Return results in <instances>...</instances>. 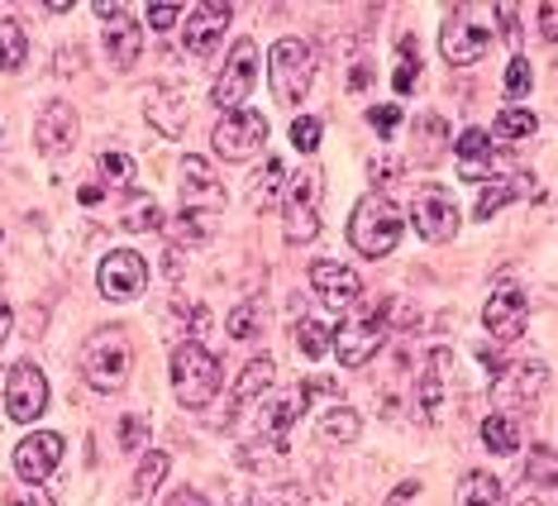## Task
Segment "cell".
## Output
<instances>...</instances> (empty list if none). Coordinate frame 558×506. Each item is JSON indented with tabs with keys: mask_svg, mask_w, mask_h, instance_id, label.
<instances>
[{
	"mask_svg": "<svg viewBox=\"0 0 558 506\" xmlns=\"http://www.w3.org/2000/svg\"><path fill=\"white\" fill-rule=\"evenodd\" d=\"M405 234V215L391 196L367 192L349 215V244L363 253V258H387L391 249L401 244Z\"/></svg>",
	"mask_w": 558,
	"mask_h": 506,
	"instance_id": "cell-1",
	"label": "cell"
},
{
	"mask_svg": "<svg viewBox=\"0 0 558 506\" xmlns=\"http://www.w3.org/2000/svg\"><path fill=\"white\" fill-rule=\"evenodd\" d=\"M24 48H29V39H24V29L15 20H0V72H15L24 62Z\"/></svg>",
	"mask_w": 558,
	"mask_h": 506,
	"instance_id": "cell-36",
	"label": "cell"
},
{
	"mask_svg": "<svg viewBox=\"0 0 558 506\" xmlns=\"http://www.w3.org/2000/svg\"><path fill=\"white\" fill-rule=\"evenodd\" d=\"M525 321H530V297H525V287H520L515 273H501L497 282H492V292H487V306H482V325H487L492 339L511 345V339L525 335Z\"/></svg>",
	"mask_w": 558,
	"mask_h": 506,
	"instance_id": "cell-8",
	"label": "cell"
},
{
	"mask_svg": "<svg viewBox=\"0 0 558 506\" xmlns=\"http://www.w3.org/2000/svg\"><path fill=\"white\" fill-rule=\"evenodd\" d=\"M415 492H421V483H415V478H405V483H397V492H391L383 506H405V502H415Z\"/></svg>",
	"mask_w": 558,
	"mask_h": 506,
	"instance_id": "cell-50",
	"label": "cell"
},
{
	"mask_svg": "<svg viewBox=\"0 0 558 506\" xmlns=\"http://www.w3.org/2000/svg\"><path fill=\"white\" fill-rule=\"evenodd\" d=\"M415 397H421V415L429 425L444 421V349H435V359H429V369L421 373V383H415Z\"/></svg>",
	"mask_w": 558,
	"mask_h": 506,
	"instance_id": "cell-28",
	"label": "cell"
},
{
	"mask_svg": "<svg viewBox=\"0 0 558 506\" xmlns=\"http://www.w3.org/2000/svg\"><path fill=\"white\" fill-rule=\"evenodd\" d=\"M5 411H10V421H20V425H29V421H39V415L48 411V377L39 363H15L10 369V383H5Z\"/></svg>",
	"mask_w": 558,
	"mask_h": 506,
	"instance_id": "cell-14",
	"label": "cell"
},
{
	"mask_svg": "<svg viewBox=\"0 0 558 506\" xmlns=\"http://www.w3.org/2000/svg\"><path fill=\"white\" fill-rule=\"evenodd\" d=\"M210 144L225 162H248L268 144V120H263L258 110H230V116L210 130Z\"/></svg>",
	"mask_w": 558,
	"mask_h": 506,
	"instance_id": "cell-10",
	"label": "cell"
},
{
	"mask_svg": "<svg viewBox=\"0 0 558 506\" xmlns=\"http://www.w3.org/2000/svg\"><path fill=\"white\" fill-rule=\"evenodd\" d=\"M367 77H373V62H359V68L349 72V92H363Z\"/></svg>",
	"mask_w": 558,
	"mask_h": 506,
	"instance_id": "cell-52",
	"label": "cell"
},
{
	"mask_svg": "<svg viewBox=\"0 0 558 506\" xmlns=\"http://www.w3.org/2000/svg\"><path fill=\"white\" fill-rule=\"evenodd\" d=\"M453 506H506V492L492 473H482V468H473V473L459 478V502Z\"/></svg>",
	"mask_w": 558,
	"mask_h": 506,
	"instance_id": "cell-32",
	"label": "cell"
},
{
	"mask_svg": "<svg viewBox=\"0 0 558 506\" xmlns=\"http://www.w3.org/2000/svg\"><path fill=\"white\" fill-rule=\"evenodd\" d=\"M320 138H325L320 120H315V116H296V124H291V144H296L301 154H315V148H320Z\"/></svg>",
	"mask_w": 558,
	"mask_h": 506,
	"instance_id": "cell-39",
	"label": "cell"
},
{
	"mask_svg": "<svg viewBox=\"0 0 558 506\" xmlns=\"http://www.w3.org/2000/svg\"><path fill=\"white\" fill-rule=\"evenodd\" d=\"M367 124H373L383 138H391V134H397V124H401V110L397 106H373V110H367Z\"/></svg>",
	"mask_w": 558,
	"mask_h": 506,
	"instance_id": "cell-44",
	"label": "cell"
},
{
	"mask_svg": "<svg viewBox=\"0 0 558 506\" xmlns=\"http://www.w3.org/2000/svg\"><path fill=\"white\" fill-rule=\"evenodd\" d=\"M220 383H225L220 359H215L201 339H182V345L172 349V387H177V401H182L186 411L210 407Z\"/></svg>",
	"mask_w": 558,
	"mask_h": 506,
	"instance_id": "cell-4",
	"label": "cell"
},
{
	"mask_svg": "<svg viewBox=\"0 0 558 506\" xmlns=\"http://www.w3.org/2000/svg\"><path fill=\"white\" fill-rule=\"evenodd\" d=\"M168 468H172V459L162 449H148L144 459H138V468H134V483H130V506H148L154 502V492H158V483L168 478Z\"/></svg>",
	"mask_w": 558,
	"mask_h": 506,
	"instance_id": "cell-27",
	"label": "cell"
},
{
	"mask_svg": "<svg viewBox=\"0 0 558 506\" xmlns=\"http://www.w3.org/2000/svg\"><path fill=\"white\" fill-rule=\"evenodd\" d=\"M359 430H363V415L359 411L335 407V411L320 415V425H315V439H320V445H353V439H359Z\"/></svg>",
	"mask_w": 558,
	"mask_h": 506,
	"instance_id": "cell-31",
	"label": "cell"
},
{
	"mask_svg": "<svg viewBox=\"0 0 558 506\" xmlns=\"http://www.w3.org/2000/svg\"><path fill=\"white\" fill-rule=\"evenodd\" d=\"M401 68H397V77H391V86H397V96H411L415 92V77H421V53H415V39L405 34L401 39Z\"/></svg>",
	"mask_w": 558,
	"mask_h": 506,
	"instance_id": "cell-37",
	"label": "cell"
},
{
	"mask_svg": "<svg viewBox=\"0 0 558 506\" xmlns=\"http://www.w3.org/2000/svg\"><path fill=\"white\" fill-rule=\"evenodd\" d=\"M100 48H106V62L120 72H130L138 53H144V24H138L130 10H116V15L106 20V34H100Z\"/></svg>",
	"mask_w": 558,
	"mask_h": 506,
	"instance_id": "cell-20",
	"label": "cell"
},
{
	"mask_svg": "<svg viewBox=\"0 0 558 506\" xmlns=\"http://www.w3.org/2000/svg\"><path fill=\"white\" fill-rule=\"evenodd\" d=\"M144 20L154 24V29H172V24L182 20V5H172V0H154V5H144Z\"/></svg>",
	"mask_w": 558,
	"mask_h": 506,
	"instance_id": "cell-42",
	"label": "cell"
},
{
	"mask_svg": "<svg viewBox=\"0 0 558 506\" xmlns=\"http://www.w3.org/2000/svg\"><path fill=\"white\" fill-rule=\"evenodd\" d=\"M96 287H100V297H106V301H134V297H144L148 263L138 258L134 249L106 253V258H100V268H96Z\"/></svg>",
	"mask_w": 558,
	"mask_h": 506,
	"instance_id": "cell-13",
	"label": "cell"
},
{
	"mask_svg": "<svg viewBox=\"0 0 558 506\" xmlns=\"http://www.w3.org/2000/svg\"><path fill=\"white\" fill-rule=\"evenodd\" d=\"M96 177L106 192H134V177H138V162L130 154H120V148H106V154L96 158Z\"/></svg>",
	"mask_w": 558,
	"mask_h": 506,
	"instance_id": "cell-30",
	"label": "cell"
},
{
	"mask_svg": "<svg viewBox=\"0 0 558 506\" xmlns=\"http://www.w3.org/2000/svg\"><path fill=\"white\" fill-rule=\"evenodd\" d=\"M383 306H387V311H397V325H401V330H415V325H421V315H415V306L405 311V301H383Z\"/></svg>",
	"mask_w": 558,
	"mask_h": 506,
	"instance_id": "cell-49",
	"label": "cell"
},
{
	"mask_svg": "<svg viewBox=\"0 0 558 506\" xmlns=\"http://www.w3.org/2000/svg\"><path fill=\"white\" fill-rule=\"evenodd\" d=\"M482 445H487L492 454H515L520 445H525V430H520V421L511 411H492L487 421H482Z\"/></svg>",
	"mask_w": 558,
	"mask_h": 506,
	"instance_id": "cell-29",
	"label": "cell"
},
{
	"mask_svg": "<svg viewBox=\"0 0 558 506\" xmlns=\"http://www.w3.org/2000/svg\"><path fill=\"white\" fill-rule=\"evenodd\" d=\"M120 225H124L130 234L162 230V210H158V201H154V196H130V206H124V215H120Z\"/></svg>",
	"mask_w": 558,
	"mask_h": 506,
	"instance_id": "cell-35",
	"label": "cell"
},
{
	"mask_svg": "<svg viewBox=\"0 0 558 506\" xmlns=\"http://www.w3.org/2000/svg\"><path fill=\"white\" fill-rule=\"evenodd\" d=\"M244 506H306V502H301V492L282 487V492H258V497H248Z\"/></svg>",
	"mask_w": 558,
	"mask_h": 506,
	"instance_id": "cell-46",
	"label": "cell"
},
{
	"mask_svg": "<svg viewBox=\"0 0 558 506\" xmlns=\"http://www.w3.org/2000/svg\"><path fill=\"white\" fill-rule=\"evenodd\" d=\"M492 44H497V20L482 15L477 5H449L439 29V53L449 68H473L492 53Z\"/></svg>",
	"mask_w": 558,
	"mask_h": 506,
	"instance_id": "cell-2",
	"label": "cell"
},
{
	"mask_svg": "<svg viewBox=\"0 0 558 506\" xmlns=\"http://www.w3.org/2000/svg\"><path fill=\"white\" fill-rule=\"evenodd\" d=\"M453 158H459L463 182H487V177H497V144H492L487 130H463L453 138Z\"/></svg>",
	"mask_w": 558,
	"mask_h": 506,
	"instance_id": "cell-21",
	"label": "cell"
},
{
	"mask_svg": "<svg viewBox=\"0 0 558 506\" xmlns=\"http://www.w3.org/2000/svg\"><path fill=\"white\" fill-rule=\"evenodd\" d=\"M544 391H549V369L539 359L497 369V401H506V407H535Z\"/></svg>",
	"mask_w": 558,
	"mask_h": 506,
	"instance_id": "cell-19",
	"label": "cell"
},
{
	"mask_svg": "<svg viewBox=\"0 0 558 506\" xmlns=\"http://www.w3.org/2000/svg\"><path fill=\"white\" fill-rule=\"evenodd\" d=\"M268 72H272V92L287 110H296L301 100L311 96L315 82V53L306 39H277L268 53Z\"/></svg>",
	"mask_w": 558,
	"mask_h": 506,
	"instance_id": "cell-7",
	"label": "cell"
},
{
	"mask_svg": "<svg viewBox=\"0 0 558 506\" xmlns=\"http://www.w3.org/2000/svg\"><path fill=\"white\" fill-rule=\"evenodd\" d=\"M77 363H82V377L96 391H120L124 383H130V373H134V345H130V335H124L120 325H106V330L86 335Z\"/></svg>",
	"mask_w": 558,
	"mask_h": 506,
	"instance_id": "cell-3",
	"label": "cell"
},
{
	"mask_svg": "<svg viewBox=\"0 0 558 506\" xmlns=\"http://www.w3.org/2000/svg\"><path fill=\"white\" fill-rule=\"evenodd\" d=\"M311 292L325 301L329 311H349L353 301L363 297V277L349 268V263H335V258H320L311 263Z\"/></svg>",
	"mask_w": 558,
	"mask_h": 506,
	"instance_id": "cell-17",
	"label": "cell"
},
{
	"mask_svg": "<svg viewBox=\"0 0 558 506\" xmlns=\"http://www.w3.org/2000/svg\"><path fill=\"white\" fill-rule=\"evenodd\" d=\"M277 383V363L272 359H253L244 377H239V387H234V407H230V421H239V411H248L253 401H263L272 391Z\"/></svg>",
	"mask_w": 558,
	"mask_h": 506,
	"instance_id": "cell-26",
	"label": "cell"
},
{
	"mask_svg": "<svg viewBox=\"0 0 558 506\" xmlns=\"http://www.w3.org/2000/svg\"><path fill=\"white\" fill-rule=\"evenodd\" d=\"M225 330H230V339H253L263 330V311L258 301H239V306L230 311V321H225Z\"/></svg>",
	"mask_w": 558,
	"mask_h": 506,
	"instance_id": "cell-38",
	"label": "cell"
},
{
	"mask_svg": "<svg viewBox=\"0 0 558 506\" xmlns=\"http://www.w3.org/2000/svg\"><path fill=\"white\" fill-rule=\"evenodd\" d=\"M311 407V391L306 387H291L277 407H268L258 415V439H272V449H287V439H291V425L306 415Z\"/></svg>",
	"mask_w": 558,
	"mask_h": 506,
	"instance_id": "cell-22",
	"label": "cell"
},
{
	"mask_svg": "<svg viewBox=\"0 0 558 506\" xmlns=\"http://www.w3.org/2000/svg\"><path fill=\"white\" fill-rule=\"evenodd\" d=\"M282 215H287V239L291 244H311L320 234V168L315 162H301L296 172H287V186H282Z\"/></svg>",
	"mask_w": 558,
	"mask_h": 506,
	"instance_id": "cell-5",
	"label": "cell"
},
{
	"mask_svg": "<svg viewBox=\"0 0 558 506\" xmlns=\"http://www.w3.org/2000/svg\"><path fill=\"white\" fill-rule=\"evenodd\" d=\"M530 478L544 487H554V449L549 445H539L535 454H530Z\"/></svg>",
	"mask_w": 558,
	"mask_h": 506,
	"instance_id": "cell-43",
	"label": "cell"
},
{
	"mask_svg": "<svg viewBox=\"0 0 558 506\" xmlns=\"http://www.w3.org/2000/svg\"><path fill=\"white\" fill-rule=\"evenodd\" d=\"M282 186H287V162L282 158H263V168L248 177V206L253 215L272 210L282 201Z\"/></svg>",
	"mask_w": 558,
	"mask_h": 506,
	"instance_id": "cell-25",
	"label": "cell"
},
{
	"mask_svg": "<svg viewBox=\"0 0 558 506\" xmlns=\"http://www.w3.org/2000/svg\"><path fill=\"white\" fill-rule=\"evenodd\" d=\"M5 506H53V497H48L44 487H34V483H24V487H15L5 497Z\"/></svg>",
	"mask_w": 558,
	"mask_h": 506,
	"instance_id": "cell-45",
	"label": "cell"
},
{
	"mask_svg": "<svg viewBox=\"0 0 558 506\" xmlns=\"http://www.w3.org/2000/svg\"><path fill=\"white\" fill-rule=\"evenodd\" d=\"M162 506H206V497H201L196 487H172V492H168V502H162Z\"/></svg>",
	"mask_w": 558,
	"mask_h": 506,
	"instance_id": "cell-48",
	"label": "cell"
},
{
	"mask_svg": "<svg viewBox=\"0 0 558 506\" xmlns=\"http://www.w3.org/2000/svg\"><path fill=\"white\" fill-rule=\"evenodd\" d=\"M177 186H182V210L186 215H201V220H215V215L225 210V186H220V172L210 168L201 154H186L182 158V177H177Z\"/></svg>",
	"mask_w": 558,
	"mask_h": 506,
	"instance_id": "cell-11",
	"label": "cell"
},
{
	"mask_svg": "<svg viewBox=\"0 0 558 506\" xmlns=\"http://www.w3.org/2000/svg\"><path fill=\"white\" fill-rule=\"evenodd\" d=\"M144 445H148V421H144V415H124V421H120V449L138 454Z\"/></svg>",
	"mask_w": 558,
	"mask_h": 506,
	"instance_id": "cell-41",
	"label": "cell"
},
{
	"mask_svg": "<svg viewBox=\"0 0 558 506\" xmlns=\"http://www.w3.org/2000/svg\"><path fill=\"white\" fill-rule=\"evenodd\" d=\"M535 116L530 110H520V106H506V110H497V120H492V138H501V144H515V138H530L535 134Z\"/></svg>",
	"mask_w": 558,
	"mask_h": 506,
	"instance_id": "cell-34",
	"label": "cell"
},
{
	"mask_svg": "<svg viewBox=\"0 0 558 506\" xmlns=\"http://www.w3.org/2000/svg\"><path fill=\"white\" fill-rule=\"evenodd\" d=\"M387 311L383 306H359L353 315L335 325V339H329V353H335L344 369H363L377 349L387 345Z\"/></svg>",
	"mask_w": 558,
	"mask_h": 506,
	"instance_id": "cell-6",
	"label": "cell"
},
{
	"mask_svg": "<svg viewBox=\"0 0 558 506\" xmlns=\"http://www.w3.org/2000/svg\"><path fill=\"white\" fill-rule=\"evenodd\" d=\"M539 34H544V44L558 39V5H554V0H544V5H539Z\"/></svg>",
	"mask_w": 558,
	"mask_h": 506,
	"instance_id": "cell-47",
	"label": "cell"
},
{
	"mask_svg": "<svg viewBox=\"0 0 558 506\" xmlns=\"http://www.w3.org/2000/svg\"><path fill=\"white\" fill-rule=\"evenodd\" d=\"M253 86H258V44L239 39L230 48V58H225L220 77H215L210 100L225 110V116H230V110H244V100L253 96Z\"/></svg>",
	"mask_w": 558,
	"mask_h": 506,
	"instance_id": "cell-9",
	"label": "cell"
},
{
	"mask_svg": "<svg viewBox=\"0 0 558 506\" xmlns=\"http://www.w3.org/2000/svg\"><path fill=\"white\" fill-rule=\"evenodd\" d=\"M34 144H39L44 158H68L72 144H77V106L48 100L39 110V124H34Z\"/></svg>",
	"mask_w": 558,
	"mask_h": 506,
	"instance_id": "cell-18",
	"label": "cell"
},
{
	"mask_svg": "<svg viewBox=\"0 0 558 506\" xmlns=\"http://www.w3.org/2000/svg\"><path fill=\"white\" fill-rule=\"evenodd\" d=\"M530 82H535V72H530V62L525 58H511V62H506V96H530Z\"/></svg>",
	"mask_w": 558,
	"mask_h": 506,
	"instance_id": "cell-40",
	"label": "cell"
},
{
	"mask_svg": "<svg viewBox=\"0 0 558 506\" xmlns=\"http://www.w3.org/2000/svg\"><path fill=\"white\" fill-rule=\"evenodd\" d=\"M530 172H511V177H487L482 182V196L473 201V220H492L501 206H511L515 196H530Z\"/></svg>",
	"mask_w": 558,
	"mask_h": 506,
	"instance_id": "cell-23",
	"label": "cell"
},
{
	"mask_svg": "<svg viewBox=\"0 0 558 506\" xmlns=\"http://www.w3.org/2000/svg\"><path fill=\"white\" fill-rule=\"evenodd\" d=\"M10 330H15V311H10V301L0 297V345L10 339Z\"/></svg>",
	"mask_w": 558,
	"mask_h": 506,
	"instance_id": "cell-51",
	"label": "cell"
},
{
	"mask_svg": "<svg viewBox=\"0 0 558 506\" xmlns=\"http://www.w3.org/2000/svg\"><path fill=\"white\" fill-rule=\"evenodd\" d=\"M411 230L429 239V244H449L459 234V206H453L449 192L439 186H425V192L411 196Z\"/></svg>",
	"mask_w": 558,
	"mask_h": 506,
	"instance_id": "cell-12",
	"label": "cell"
},
{
	"mask_svg": "<svg viewBox=\"0 0 558 506\" xmlns=\"http://www.w3.org/2000/svg\"><path fill=\"white\" fill-rule=\"evenodd\" d=\"M515 506H539V502H515Z\"/></svg>",
	"mask_w": 558,
	"mask_h": 506,
	"instance_id": "cell-53",
	"label": "cell"
},
{
	"mask_svg": "<svg viewBox=\"0 0 558 506\" xmlns=\"http://www.w3.org/2000/svg\"><path fill=\"white\" fill-rule=\"evenodd\" d=\"M58 463H62V435H58V430H34L29 439H20V445H15V473H20V483L44 487L48 478L58 473Z\"/></svg>",
	"mask_w": 558,
	"mask_h": 506,
	"instance_id": "cell-15",
	"label": "cell"
},
{
	"mask_svg": "<svg viewBox=\"0 0 558 506\" xmlns=\"http://www.w3.org/2000/svg\"><path fill=\"white\" fill-rule=\"evenodd\" d=\"M329 339H335V325H325L320 315H296V345L306 359H325Z\"/></svg>",
	"mask_w": 558,
	"mask_h": 506,
	"instance_id": "cell-33",
	"label": "cell"
},
{
	"mask_svg": "<svg viewBox=\"0 0 558 506\" xmlns=\"http://www.w3.org/2000/svg\"><path fill=\"white\" fill-rule=\"evenodd\" d=\"M230 15H234L230 0H201V5H192V15L182 20L186 48H192L196 58L215 53V48H220V39H225V29H230Z\"/></svg>",
	"mask_w": 558,
	"mask_h": 506,
	"instance_id": "cell-16",
	"label": "cell"
},
{
	"mask_svg": "<svg viewBox=\"0 0 558 506\" xmlns=\"http://www.w3.org/2000/svg\"><path fill=\"white\" fill-rule=\"evenodd\" d=\"M144 116H148V124H158V134L182 138V130H186V100H182V92H172V86H154L148 100H144Z\"/></svg>",
	"mask_w": 558,
	"mask_h": 506,
	"instance_id": "cell-24",
	"label": "cell"
}]
</instances>
